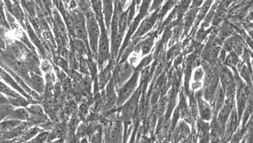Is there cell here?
<instances>
[{"label": "cell", "mask_w": 253, "mask_h": 143, "mask_svg": "<svg viewBox=\"0 0 253 143\" xmlns=\"http://www.w3.org/2000/svg\"><path fill=\"white\" fill-rule=\"evenodd\" d=\"M85 18H86L87 40H89L90 50L94 56H97L98 40H99L100 33H101L99 22L96 18L95 14L92 10L86 11Z\"/></svg>", "instance_id": "obj_1"}, {"label": "cell", "mask_w": 253, "mask_h": 143, "mask_svg": "<svg viewBox=\"0 0 253 143\" xmlns=\"http://www.w3.org/2000/svg\"><path fill=\"white\" fill-rule=\"evenodd\" d=\"M138 80H139V73L137 71L131 75V77L126 80L123 85L120 87L118 94H117V106L123 105L136 91Z\"/></svg>", "instance_id": "obj_2"}, {"label": "cell", "mask_w": 253, "mask_h": 143, "mask_svg": "<svg viewBox=\"0 0 253 143\" xmlns=\"http://www.w3.org/2000/svg\"><path fill=\"white\" fill-rule=\"evenodd\" d=\"M98 22L101 27V33H100L99 40H98L97 57L98 58V62L101 66H102L110 57V39L108 36L107 29L104 23V20L98 21Z\"/></svg>", "instance_id": "obj_3"}, {"label": "cell", "mask_w": 253, "mask_h": 143, "mask_svg": "<svg viewBox=\"0 0 253 143\" xmlns=\"http://www.w3.org/2000/svg\"><path fill=\"white\" fill-rule=\"evenodd\" d=\"M73 18V33L75 38L80 39L87 44V33H86V18L84 13L80 10L70 12Z\"/></svg>", "instance_id": "obj_4"}, {"label": "cell", "mask_w": 253, "mask_h": 143, "mask_svg": "<svg viewBox=\"0 0 253 143\" xmlns=\"http://www.w3.org/2000/svg\"><path fill=\"white\" fill-rule=\"evenodd\" d=\"M51 14L53 15L52 20L54 24V32L56 39L62 47H66L68 45V33L65 22L62 20L59 11L55 8L52 10Z\"/></svg>", "instance_id": "obj_5"}, {"label": "cell", "mask_w": 253, "mask_h": 143, "mask_svg": "<svg viewBox=\"0 0 253 143\" xmlns=\"http://www.w3.org/2000/svg\"><path fill=\"white\" fill-rule=\"evenodd\" d=\"M140 91H135L127 101L124 104L122 108V117L125 125L130 124L135 117L138 108V98Z\"/></svg>", "instance_id": "obj_6"}, {"label": "cell", "mask_w": 253, "mask_h": 143, "mask_svg": "<svg viewBox=\"0 0 253 143\" xmlns=\"http://www.w3.org/2000/svg\"><path fill=\"white\" fill-rule=\"evenodd\" d=\"M132 66L127 62H123L116 68L113 80L116 88H119L128 80L133 74Z\"/></svg>", "instance_id": "obj_7"}, {"label": "cell", "mask_w": 253, "mask_h": 143, "mask_svg": "<svg viewBox=\"0 0 253 143\" xmlns=\"http://www.w3.org/2000/svg\"><path fill=\"white\" fill-rule=\"evenodd\" d=\"M220 78L222 82L221 86L226 97L227 98H233L235 92V82L232 73L228 69L223 68L221 71Z\"/></svg>", "instance_id": "obj_8"}, {"label": "cell", "mask_w": 253, "mask_h": 143, "mask_svg": "<svg viewBox=\"0 0 253 143\" xmlns=\"http://www.w3.org/2000/svg\"><path fill=\"white\" fill-rule=\"evenodd\" d=\"M29 113L28 123L31 124H39L46 121V117L42 107L37 104L29 105L26 107Z\"/></svg>", "instance_id": "obj_9"}, {"label": "cell", "mask_w": 253, "mask_h": 143, "mask_svg": "<svg viewBox=\"0 0 253 143\" xmlns=\"http://www.w3.org/2000/svg\"><path fill=\"white\" fill-rule=\"evenodd\" d=\"M123 124L120 120H116L108 131L107 142L121 143L123 140Z\"/></svg>", "instance_id": "obj_10"}, {"label": "cell", "mask_w": 253, "mask_h": 143, "mask_svg": "<svg viewBox=\"0 0 253 143\" xmlns=\"http://www.w3.org/2000/svg\"><path fill=\"white\" fill-rule=\"evenodd\" d=\"M250 88L246 84L242 85L238 88V115L239 116V120L242 117L244 109L247 105V101L250 98Z\"/></svg>", "instance_id": "obj_11"}, {"label": "cell", "mask_w": 253, "mask_h": 143, "mask_svg": "<svg viewBox=\"0 0 253 143\" xmlns=\"http://www.w3.org/2000/svg\"><path fill=\"white\" fill-rule=\"evenodd\" d=\"M117 95L116 92V86L113 78L110 80L106 86V105L105 109L109 110L114 105H117Z\"/></svg>", "instance_id": "obj_12"}, {"label": "cell", "mask_w": 253, "mask_h": 143, "mask_svg": "<svg viewBox=\"0 0 253 143\" xmlns=\"http://www.w3.org/2000/svg\"><path fill=\"white\" fill-rule=\"evenodd\" d=\"M156 19H157V13H154L150 17H146V19L140 24V26L138 27L136 33L133 35V39L136 40L148 33L152 29V27L154 26Z\"/></svg>", "instance_id": "obj_13"}, {"label": "cell", "mask_w": 253, "mask_h": 143, "mask_svg": "<svg viewBox=\"0 0 253 143\" xmlns=\"http://www.w3.org/2000/svg\"><path fill=\"white\" fill-rule=\"evenodd\" d=\"M102 15H103L104 23L106 25L108 32L110 30L112 17L113 15V0H102Z\"/></svg>", "instance_id": "obj_14"}, {"label": "cell", "mask_w": 253, "mask_h": 143, "mask_svg": "<svg viewBox=\"0 0 253 143\" xmlns=\"http://www.w3.org/2000/svg\"><path fill=\"white\" fill-rule=\"evenodd\" d=\"M218 86H219V83H218V79L217 78L215 80L206 81L203 94L205 100L207 101L208 102H211V101H214Z\"/></svg>", "instance_id": "obj_15"}, {"label": "cell", "mask_w": 253, "mask_h": 143, "mask_svg": "<svg viewBox=\"0 0 253 143\" xmlns=\"http://www.w3.org/2000/svg\"><path fill=\"white\" fill-rule=\"evenodd\" d=\"M238 120L239 117H238V112L235 108H233L230 112L228 120L226 122V130H225V134L227 137L230 138L234 135L238 128Z\"/></svg>", "instance_id": "obj_16"}, {"label": "cell", "mask_w": 253, "mask_h": 143, "mask_svg": "<svg viewBox=\"0 0 253 143\" xmlns=\"http://www.w3.org/2000/svg\"><path fill=\"white\" fill-rule=\"evenodd\" d=\"M198 111L201 119L204 121H209L212 117V110L209 102L202 97H198Z\"/></svg>", "instance_id": "obj_17"}, {"label": "cell", "mask_w": 253, "mask_h": 143, "mask_svg": "<svg viewBox=\"0 0 253 143\" xmlns=\"http://www.w3.org/2000/svg\"><path fill=\"white\" fill-rule=\"evenodd\" d=\"M112 62H110L105 69H102L98 77V88L102 90L106 88L108 83L112 79Z\"/></svg>", "instance_id": "obj_18"}, {"label": "cell", "mask_w": 253, "mask_h": 143, "mask_svg": "<svg viewBox=\"0 0 253 143\" xmlns=\"http://www.w3.org/2000/svg\"><path fill=\"white\" fill-rule=\"evenodd\" d=\"M29 118V113L26 107H18L14 108L10 114L6 119H12V120H21L28 122Z\"/></svg>", "instance_id": "obj_19"}, {"label": "cell", "mask_w": 253, "mask_h": 143, "mask_svg": "<svg viewBox=\"0 0 253 143\" xmlns=\"http://www.w3.org/2000/svg\"><path fill=\"white\" fill-rule=\"evenodd\" d=\"M8 11L14 16V18L17 20L18 22L21 24V25H25V15H24L23 10L20 6L19 2H13L12 1L10 7L6 9Z\"/></svg>", "instance_id": "obj_20"}, {"label": "cell", "mask_w": 253, "mask_h": 143, "mask_svg": "<svg viewBox=\"0 0 253 143\" xmlns=\"http://www.w3.org/2000/svg\"><path fill=\"white\" fill-rule=\"evenodd\" d=\"M129 24V10L121 12L118 21V33L120 37L123 39L124 35L126 32V28Z\"/></svg>", "instance_id": "obj_21"}, {"label": "cell", "mask_w": 253, "mask_h": 143, "mask_svg": "<svg viewBox=\"0 0 253 143\" xmlns=\"http://www.w3.org/2000/svg\"><path fill=\"white\" fill-rule=\"evenodd\" d=\"M23 121L12 119H5L0 122V131H11L21 126Z\"/></svg>", "instance_id": "obj_22"}, {"label": "cell", "mask_w": 253, "mask_h": 143, "mask_svg": "<svg viewBox=\"0 0 253 143\" xmlns=\"http://www.w3.org/2000/svg\"><path fill=\"white\" fill-rule=\"evenodd\" d=\"M14 108L15 107L8 101L6 102L0 101V122L5 120L9 116Z\"/></svg>", "instance_id": "obj_23"}, {"label": "cell", "mask_w": 253, "mask_h": 143, "mask_svg": "<svg viewBox=\"0 0 253 143\" xmlns=\"http://www.w3.org/2000/svg\"><path fill=\"white\" fill-rule=\"evenodd\" d=\"M225 96H226V95H225L224 91L222 89V86H220L219 84V86L217 88L215 98H214L215 112H218L219 109H220L221 106L224 103Z\"/></svg>", "instance_id": "obj_24"}, {"label": "cell", "mask_w": 253, "mask_h": 143, "mask_svg": "<svg viewBox=\"0 0 253 143\" xmlns=\"http://www.w3.org/2000/svg\"><path fill=\"white\" fill-rule=\"evenodd\" d=\"M30 82L33 84L34 89H36L37 92L42 93L44 91V83H43V80L38 75L33 74V76H31L30 77Z\"/></svg>", "instance_id": "obj_25"}, {"label": "cell", "mask_w": 253, "mask_h": 143, "mask_svg": "<svg viewBox=\"0 0 253 143\" xmlns=\"http://www.w3.org/2000/svg\"><path fill=\"white\" fill-rule=\"evenodd\" d=\"M153 44H154V39H151L150 37L144 40L142 42L139 44V46L138 47V50H140L141 53H142V56L146 55L147 53H150L152 47H153Z\"/></svg>", "instance_id": "obj_26"}, {"label": "cell", "mask_w": 253, "mask_h": 143, "mask_svg": "<svg viewBox=\"0 0 253 143\" xmlns=\"http://www.w3.org/2000/svg\"><path fill=\"white\" fill-rule=\"evenodd\" d=\"M0 92L4 94V95H6L9 97H17L21 96L20 95H18L17 92L11 89L10 87H8L6 84L1 82V81H0Z\"/></svg>", "instance_id": "obj_27"}, {"label": "cell", "mask_w": 253, "mask_h": 143, "mask_svg": "<svg viewBox=\"0 0 253 143\" xmlns=\"http://www.w3.org/2000/svg\"><path fill=\"white\" fill-rule=\"evenodd\" d=\"M8 102H10L14 107H27L29 105V101L21 96L17 97H9Z\"/></svg>", "instance_id": "obj_28"}, {"label": "cell", "mask_w": 253, "mask_h": 143, "mask_svg": "<svg viewBox=\"0 0 253 143\" xmlns=\"http://www.w3.org/2000/svg\"><path fill=\"white\" fill-rule=\"evenodd\" d=\"M73 45H74V48L75 50L79 53H86V44L84 42L83 40H80V39L75 38L73 40Z\"/></svg>", "instance_id": "obj_29"}, {"label": "cell", "mask_w": 253, "mask_h": 143, "mask_svg": "<svg viewBox=\"0 0 253 143\" xmlns=\"http://www.w3.org/2000/svg\"><path fill=\"white\" fill-rule=\"evenodd\" d=\"M40 132V129L38 128H31V129H28L25 133L22 135V139L21 142H27L31 139H33L35 136H37V134Z\"/></svg>", "instance_id": "obj_30"}, {"label": "cell", "mask_w": 253, "mask_h": 143, "mask_svg": "<svg viewBox=\"0 0 253 143\" xmlns=\"http://www.w3.org/2000/svg\"><path fill=\"white\" fill-rule=\"evenodd\" d=\"M190 135V129H189L187 124L184 122L181 124L179 129H178V137L179 139H186Z\"/></svg>", "instance_id": "obj_31"}, {"label": "cell", "mask_w": 253, "mask_h": 143, "mask_svg": "<svg viewBox=\"0 0 253 143\" xmlns=\"http://www.w3.org/2000/svg\"><path fill=\"white\" fill-rule=\"evenodd\" d=\"M168 99L166 97H164L163 99H161L158 104V109H157V114L158 117L163 116L165 113V109L167 108Z\"/></svg>", "instance_id": "obj_32"}, {"label": "cell", "mask_w": 253, "mask_h": 143, "mask_svg": "<svg viewBox=\"0 0 253 143\" xmlns=\"http://www.w3.org/2000/svg\"><path fill=\"white\" fill-rule=\"evenodd\" d=\"M203 77V69L202 68H198V69H196L194 75V83H195V88H197V84H199V86H201V83H202Z\"/></svg>", "instance_id": "obj_33"}, {"label": "cell", "mask_w": 253, "mask_h": 143, "mask_svg": "<svg viewBox=\"0 0 253 143\" xmlns=\"http://www.w3.org/2000/svg\"><path fill=\"white\" fill-rule=\"evenodd\" d=\"M48 135L49 134L47 132H42V133L39 134V135L37 134V137H35L31 142L32 143H43L47 139Z\"/></svg>", "instance_id": "obj_34"}, {"label": "cell", "mask_w": 253, "mask_h": 143, "mask_svg": "<svg viewBox=\"0 0 253 143\" xmlns=\"http://www.w3.org/2000/svg\"><path fill=\"white\" fill-rule=\"evenodd\" d=\"M165 0H154L153 5H152L151 9L150 10H155L161 6V4L163 3Z\"/></svg>", "instance_id": "obj_35"}, {"label": "cell", "mask_w": 253, "mask_h": 143, "mask_svg": "<svg viewBox=\"0 0 253 143\" xmlns=\"http://www.w3.org/2000/svg\"><path fill=\"white\" fill-rule=\"evenodd\" d=\"M5 34H6V30L4 29L3 26L0 25V37H2V36L5 37Z\"/></svg>", "instance_id": "obj_36"}, {"label": "cell", "mask_w": 253, "mask_h": 143, "mask_svg": "<svg viewBox=\"0 0 253 143\" xmlns=\"http://www.w3.org/2000/svg\"><path fill=\"white\" fill-rule=\"evenodd\" d=\"M12 0H3V2L6 5V9L10 7V4H11Z\"/></svg>", "instance_id": "obj_37"}, {"label": "cell", "mask_w": 253, "mask_h": 143, "mask_svg": "<svg viewBox=\"0 0 253 143\" xmlns=\"http://www.w3.org/2000/svg\"><path fill=\"white\" fill-rule=\"evenodd\" d=\"M4 47H5V44H4L2 39L0 38V49H3Z\"/></svg>", "instance_id": "obj_38"}, {"label": "cell", "mask_w": 253, "mask_h": 143, "mask_svg": "<svg viewBox=\"0 0 253 143\" xmlns=\"http://www.w3.org/2000/svg\"><path fill=\"white\" fill-rule=\"evenodd\" d=\"M134 1H135V2H136L137 6H138V5H139V4H140L141 1H142V0H134Z\"/></svg>", "instance_id": "obj_39"}, {"label": "cell", "mask_w": 253, "mask_h": 143, "mask_svg": "<svg viewBox=\"0 0 253 143\" xmlns=\"http://www.w3.org/2000/svg\"><path fill=\"white\" fill-rule=\"evenodd\" d=\"M173 0H167V4H169V2H172Z\"/></svg>", "instance_id": "obj_40"}]
</instances>
